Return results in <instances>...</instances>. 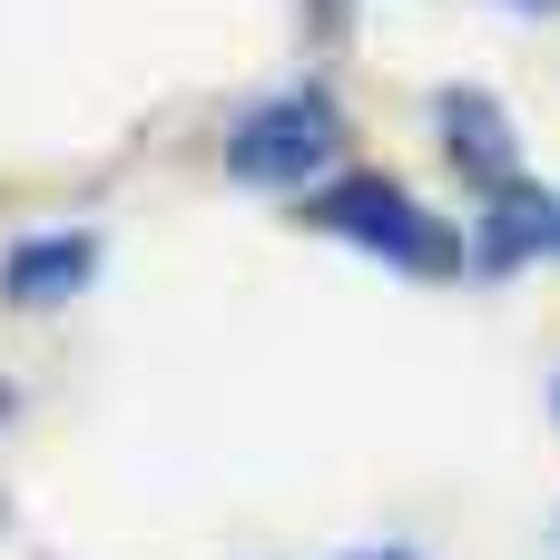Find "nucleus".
Wrapping results in <instances>:
<instances>
[{"instance_id":"nucleus-1","label":"nucleus","mask_w":560,"mask_h":560,"mask_svg":"<svg viewBox=\"0 0 560 560\" xmlns=\"http://www.w3.org/2000/svg\"><path fill=\"white\" fill-rule=\"evenodd\" d=\"M335 158H345V108L325 89H285V98H266L226 128V167L256 177V187H305Z\"/></svg>"},{"instance_id":"nucleus-2","label":"nucleus","mask_w":560,"mask_h":560,"mask_svg":"<svg viewBox=\"0 0 560 560\" xmlns=\"http://www.w3.org/2000/svg\"><path fill=\"white\" fill-rule=\"evenodd\" d=\"M305 226H325V236H345V246H364V256H394V266H453L463 246L413 207V187H394V177H335V187H315L305 197Z\"/></svg>"},{"instance_id":"nucleus-3","label":"nucleus","mask_w":560,"mask_h":560,"mask_svg":"<svg viewBox=\"0 0 560 560\" xmlns=\"http://www.w3.org/2000/svg\"><path fill=\"white\" fill-rule=\"evenodd\" d=\"M89 266H98V236H89V226L20 236V246L0 256V305H20V315H39V305H69V295L89 285Z\"/></svg>"},{"instance_id":"nucleus-4","label":"nucleus","mask_w":560,"mask_h":560,"mask_svg":"<svg viewBox=\"0 0 560 560\" xmlns=\"http://www.w3.org/2000/svg\"><path fill=\"white\" fill-rule=\"evenodd\" d=\"M433 118H443V148H453V167H463V177L512 187L522 148H512V118H502V98H492V89H443V98H433Z\"/></svg>"},{"instance_id":"nucleus-5","label":"nucleus","mask_w":560,"mask_h":560,"mask_svg":"<svg viewBox=\"0 0 560 560\" xmlns=\"http://www.w3.org/2000/svg\"><path fill=\"white\" fill-rule=\"evenodd\" d=\"M472 246H482V266H522L532 246H560V197H551V187H532V177L492 187V207H482Z\"/></svg>"},{"instance_id":"nucleus-6","label":"nucleus","mask_w":560,"mask_h":560,"mask_svg":"<svg viewBox=\"0 0 560 560\" xmlns=\"http://www.w3.org/2000/svg\"><path fill=\"white\" fill-rule=\"evenodd\" d=\"M354 560H413V551H354Z\"/></svg>"},{"instance_id":"nucleus-7","label":"nucleus","mask_w":560,"mask_h":560,"mask_svg":"<svg viewBox=\"0 0 560 560\" xmlns=\"http://www.w3.org/2000/svg\"><path fill=\"white\" fill-rule=\"evenodd\" d=\"M0 413H10V384H0Z\"/></svg>"}]
</instances>
